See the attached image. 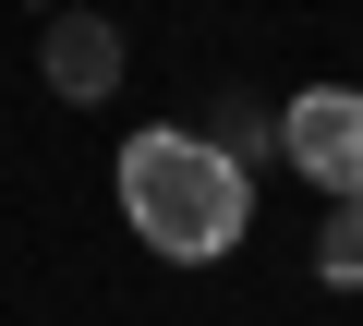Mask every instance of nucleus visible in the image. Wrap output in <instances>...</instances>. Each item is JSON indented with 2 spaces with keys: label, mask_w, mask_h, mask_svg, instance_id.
Here are the masks:
<instances>
[{
  "label": "nucleus",
  "mask_w": 363,
  "mask_h": 326,
  "mask_svg": "<svg viewBox=\"0 0 363 326\" xmlns=\"http://www.w3.org/2000/svg\"><path fill=\"white\" fill-rule=\"evenodd\" d=\"M37 73H49V97H73V109L121 97V25L61 0V13H49V37H37Z\"/></svg>",
  "instance_id": "7ed1b4c3"
},
{
  "label": "nucleus",
  "mask_w": 363,
  "mask_h": 326,
  "mask_svg": "<svg viewBox=\"0 0 363 326\" xmlns=\"http://www.w3.org/2000/svg\"><path fill=\"white\" fill-rule=\"evenodd\" d=\"M121 218H133V242L145 254H169V266H218L242 230H255V170L242 157H218L206 133H133L121 145Z\"/></svg>",
  "instance_id": "f257e3e1"
},
{
  "label": "nucleus",
  "mask_w": 363,
  "mask_h": 326,
  "mask_svg": "<svg viewBox=\"0 0 363 326\" xmlns=\"http://www.w3.org/2000/svg\"><path fill=\"white\" fill-rule=\"evenodd\" d=\"M279 170H303L315 194H363V85H303L279 109Z\"/></svg>",
  "instance_id": "f03ea898"
},
{
  "label": "nucleus",
  "mask_w": 363,
  "mask_h": 326,
  "mask_svg": "<svg viewBox=\"0 0 363 326\" xmlns=\"http://www.w3.org/2000/svg\"><path fill=\"white\" fill-rule=\"evenodd\" d=\"M315 278H327V290H363V194H327V218H315Z\"/></svg>",
  "instance_id": "39448f33"
},
{
  "label": "nucleus",
  "mask_w": 363,
  "mask_h": 326,
  "mask_svg": "<svg viewBox=\"0 0 363 326\" xmlns=\"http://www.w3.org/2000/svg\"><path fill=\"white\" fill-rule=\"evenodd\" d=\"M206 145H218V157H242V170H255V157H279V109H267L255 85H230V97L206 109Z\"/></svg>",
  "instance_id": "20e7f679"
}]
</instances>
